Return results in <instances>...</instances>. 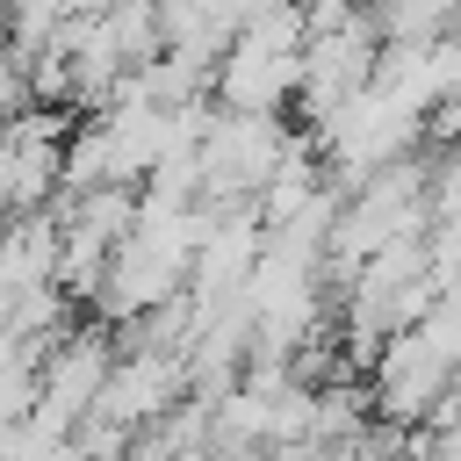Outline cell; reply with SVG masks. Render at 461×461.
<instances>
[{
  "instance_id": "cell-1",
  "label": "cell",
  "mask_w": 461,
  "mask_h": 461,
  "mask_svg": "<svg viewBox=\"0 0 461 461\" xmlns=\"http://www.w3.org/2000/svg\"><path fill=\"white\" fill-rule=\"evenodd\" d=\"M367 403H375V418L382 425H425L447 396H454V353L447 346H432L418 324L411 331H396V339H382V353L367 360Z\"/></svg>"
},
{
  "instance_id": "cell-2",
  "label": "cell",
  "mask_w": 461,
  "mask_h": 461,
  "mask_svg": "<svg viewBox=\"0 0 461 461\" xmlns=\"http://www.w3.org/2000/svg\"><path fill=\"white\" fill-rule=\"evenodd\" d=\"M108 375H115V346H108L101 324H79V331L50 339V353L36 367V425L58 432V439H72V425L101 403Z\"/></svg>"
},
{
  "instance_id": "cell-3",
  "label": "cell",
  "mask_w": 461,
  "mask_h": 461,
  "mask_svg": "<svg viewBox=\"0 0 461 461\" xmlns=\"http://www.w3.org/2000/svg\"><path fill=\"white\" fill-rule=\"evenodd\" d=\"M454 14H461V0H375L367 7V22H375L382 43H432Z\"/></svg>"
},
{
  "instance_id": "cell-4",
  "label": "cell",
  "mask_w": 461,
  "mask_h": 461,
  "mask_svg": "<svg viewBox=\"0 0 461 461\" xmlns=\"http://www.w3.org/2000/svg\"><path fill=\"white\" fill-rule=\"evenodd\" d=\"M403 461H432V454H403Z\"/></svg>"
}]
</instances>
